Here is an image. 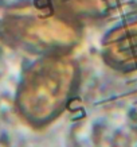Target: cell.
Segmentation results:
<instances>
[{"label":"cell","instance_id":"6da1fadb","mask_svg":"<svg viewBox=\"0 0 137 147\" xmlns=\"http://www.w3.org/2000/svg\"><path fill=\"white\" fill-rule=\"evenodd\" d=\"M80 82V67L66 54H49L34 62L22 76L15 105L32 127L53 123L66 109Z\"/></svg>","mask_w":137,"mask_h":147},{"label":"cell","instance_id":"7a4b0ae2","mask_svg":"<svg viewBox=\"0 0 137 147\" xmlns=\"http://www.w3.org/2000/svg\"><path fill=\"white\" fill-rule=\"evenodd\" d=\"M80 38L81 32L73 20L47 5H15L0 19V39L28 53L66 54Z\"/></svg>","mask_w":137,"mask_h":147},{"label":"cell","instance_id":"3957f363","mask_svg":"<svg viewBox=\"0 0 137 147\" xmlns=\"http://www.w3.org/2000/svg\"><path fill=\"white\" fill-rule=\"evenodd\" d=\"M55 7L70 19L93 20L105 13L106 0H53Z\"/></svg>","mask_w":137,"mask_h":147}]
</instances>
